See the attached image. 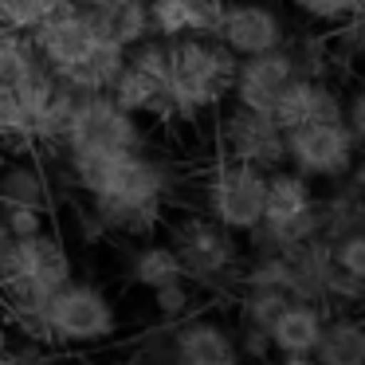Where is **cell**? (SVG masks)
Returning a JSON list of instances; mask_svg holds the SVG:
<instances>
[{
	"mask_svg": "<svg viewBox=\"0 0 365 365\" xmlns=\"http://www.w3.org/2000/svg\"><path fill=\"white\" fill-rule=\"evenodd\" d=\"M48 12H56L48 0H0V28L28 36Z\"/></svg>",
	"mask_w": 365,
	"mask_h": 365,
	"instance_id": "27",
	"label": "cell"
},
{
	"mask_svg": "<svg viewBox=\"0 0 365 365\" xmlns=\"http://www.w3.org/2000/svg\"><path fill=\"white\" fill-rule=\"evenodd\" d=\"M36 63H40V59H36L28 36L4 32V28H0V95L16 91L20 83L28 79V71H32Z\"/></svg>",
	"mask_w": 365,
	"mask_h": 365,
	"instance_id": "23",
	"label": "cell"
},
{
	"mask_svg": "<svg viewBox=\"0 0 365 365\" xmlns=\"http://www.w3.org/2000/svg\"><path fill=\"white\" fill-rule=\"evenodd\" d=\"M63 181L87 197L110 236L142 240L161 224L173 192V169L150 150L63 158Z\"/></svg>",
	"mask_w": 365,
	"mask_h": 365,
	"instance_id": "1",
	"label": "cell"
},
{
	"mask_svg": "<svg viewBox=\"0 0 365 365\" xmlns=\"http://www.w3.org/2000/svg\"><path fill=\"white\" fill-rule=\"evenodd\" d=\"M322 326H326V307L291 299L275 314V322L267 326L271 349H275V354H314Z\"/></svg>",
	"mask_w": 365,
	"mask_h": 365,
	"instance_id": "16",
	"label": "cell"
},
{
	"mask_svg": "<svg viewBox=\"0 0 365 365\" xmlns=\"http://www.w3.org/2000/svg\"><path fill=\"white\" fill-rule=\"evenodd\" d=\"M216 40L236 59H244L271 48H287L291 43V24H287L283 9L275 0H228Z\"/></svg>",
	"mask_w": 365,
	"mask_h": 365,
	"instance_id": "10",
	"label": "cell"
},
{
	"mask_svg": "<svg viewBox=\"0 0 365 365\" xmlns=\"http://www.w3.org/2000/svg\"><path fill=\"white\" fill-rule=\"evenodd\" d=\"M43 330H48L51 349H79V346H98V341L118 334V310L110 294L98 283L71 279L59 287L43 307Z\"/></svg>",
	"mask_w": 365,
	"mask_h": 365,
	"instance_id": "4",
	"label": "cell"
},
{
	"mask_svg": "<svg viewBox=\"0 0 365 365\" xmlns=\"http://www.w3.org/2000/svg\"><path fill=\"white\" fill-rule=\"evenodd\" d=\"M0 365H16V361H12V354H0Z\"/></svg>",
	"mask_w": 365,
	"mask_h": 365,
	"instance_id": "38",
	"label": "cell"
},
{
	"mask_svg": "<svg viewBox=\"0 0 365 365\" xmlns=\"http://www.w3.org/2000/svg\"><path fill=\"white\" fill-rule=\"evenodd\" d=\"M28 43L51 75H63L75 63H83L103 43V36L95 32V24L79 9H56L28 32Z\"/></svg>",
	"mask_w": 365,
	"mask_h": 365,
	"instance_id": "11",
	"label": "cell"
},
{
	"mask_svg": "<svg viewBox=\"0 0 365 365\" xmlns=\"http://www.w3.org/2000/svg\"><path fill=\"white\" fill-rule=\"evenodd\" d=\"M263 185H267V173L244 161L220 158V165L205 181V212L228 232L247 236L263 220Z\"/></svg>",
	"mask_w": 365,
	"mask_h": 365,
	"instance_id": "7",
	"label": "cell"
},
{
	"mask_svg": "<svg viewBox=\"0 0 365 365\" xmlns=\"http://www.w3.org/2000/svg\"><path fill=\"white\" fill-rule=\"evenodd\" d=\"M240 59L216 36L165 40V122H192L216 114L232 98Z\"/></svg>",
	"mask_w": 365,
	"mask_h": 365,
	"instance_id": "2",
	"label": "cell"
},
{
	"mask_svg": "<svg viewBox=\"0 0 365 365\" xmlns=\"http://www.w3.org/2000/svg\"><path fill=\"white\" fill-rule=\"evenodd\" d=\"M287 302L291 299H287L283 291H275V287H240V322L263 326V330H267Z\"/></svg>",
	"mask_w": 365,
	"mask_h": 365,
	"instance_id": "25",
	"label": "cell"
},
{
	"mask_svg": "<svg viewBox=\"0 0 365 365\" xmlns=\"http://www.w3.org/2000/svg\"><path fill=\"white\" fill-rule=\"evenodd\" d=\"M287 169L302 173L307 181H341L357 165V138L346 130V122H302L294 130H283Z\"/></svg>",
	"mask_w": 365,
	"mask_h": 365,
	"instance_id": "6",
	"label": "cell"
},
{
	"mask_svg": "<svg viewBox=\"0 0 365 365\" xmlns=\"http://www.w3.org/2000/svg\"><path fill=\"white\" fill-rule=\"evenodd\" d=\"M318 365H365V326L354 314H334L326 318L322 334L314 346Z\"/></svg>",
	"mask_w": 365,
	"mask_h": 365,
	"instance_id": "19",
	"label": "cell"
},
{
	"mask_svg": "<svg viewBox=\"0 0 365 365\" xmlns=\"http://www.w3.org/2000/svg\"><path fill=\"white\" fill-rule=\"evenodd\" d=\"M106 365H145L142 357H118V361H106Z\"/></svg>",
	"mask_w": 365,
	"mask_h": 365,
	"instance_id": "35",
	"label": "cell"
},
{
	"mask_svg": "<svg viewBox=\"0 0 365 365\" xmlns=\"http://www.w3.org/2000/svg\"><path fill=\"white\" fill-rule=\"evenodd\" d=\"M153 310H158L161 322H181V318L192 314V307H197V287L189 283V279H173V283H161L153 287Z\"/></svg>",
	"mask_w": 365,
	"mask_h": 365,
	"instance_id": "26",
	"label": "cell"
},
{
	"mask_svg": "<svg viewBox=\"0 0 365 365\" xmlns=\"http://www.w3.org/2000/svg\"><path fill=\"white\" fill-rule=\"evenodd\" d=\"M4 161H9V153H0V169H4Z\"/></svg>",
	"mask_w": 365,
	"mask_h": 365,
	"instance_id": "39",
	"label": "cell"
},
{
	"mask_svg": "<svg viewBox=\"0 0 365 365\" xmlns=\"http://www.w3.org/2000/svg\"><path fill=\"white\" fill-rule=\"evenodd\" d=\"M287 4H291V12L302 24L322 28V32L341 28L346 20L361 16V9H365V0H287Z\"/></svg>",
	"mask_w": 365,
	"mask_h": 365,
	"instance_id": "24",
	"label": "cell"
},
{
	"mask_svg": "<svg viewBox=\"0 0 365 365\" xmlns=\"http://www.w3.org/2000/svg\"><path fill=\"white\" fill-rule=\"evenodd\" d=\"M122 63H126V48L103 40L83 63H75L71 71L56 75V83L67 91H75V95H103V91H110V83H114V75L122 71Z\"/></svg>",
	"mask_w": 365,
	"mask_h": 365,
	"instance_id": "18",
	"label": "cell"
},
{
	"mask_svg": "<svg viewBox=\"0 0 365 365\" xmlns=\"http://www.w3.org/2000/svg\"><path fill=\"white\" fill-rule=\"evenodd\" d=\"M12 349V338H9V326L0 322V354H9Z\"/></svg>",
	"mask_w": 365,
	"mask_h": 365,
	"instance_id": "34",
	"label": "cell"
},
{
	"mask_svg": "<svg viewBox=\"0 0 365 365\" xmlns=\"http://www.w3.org/2000/svg\"><path fill=\"white\" fill-rule=\"evenodd\" d=\"M294 75L299 71H294L291 48H271V51H259V56H244L236 63V79H232V103L271 114L275 98L287 91V83Z\"/></svg>",
	"mask_w": 365,
	"mask_h": 365,
	"instance_id": "12",
	"label": "cell"
},
{
	"mask_svg": "<svg viewBox=\"0 0 365 365\" xmlns=\"http://www.w3.org/2000/svg\"><path fill=\"white\" fill-rule=\"evenodd\" d=\"M275 365H318L314 354H279Z\"/></svg>",
	"mask_w": 365,
	"mask_h": 365,
	"instance_id": "33",
	"label": "cell"
},
{
	"mask_svg": "<svg viewBox=\"0 0 365 365\" xmlns=\"http://www.w3.org/2000/svg\"><path fill=\"white\" fill-rule=\"evenodd\" d=\"M106 95L138 118L165 122V40L145 36L126 48V63L114 75Z\"/></svg>",
	"mask_w": 365,
	"mask_h": 365,
	"instance_id": "9",
	"label": "cell"
},
{
	"mask_svg": "<svg viewBox=\"0 0 365 365\" xmlns=\"http://www.w3.org/2000/svg\"><path fill=\"white\" fill-rule=\"evenodd\" d=\"M48 4H51V9H71L75 0H48Z\"/></svg>",
	"mask_w": 365,
	"mask_h": 365,
	"instance_id": "36",
	"label": "cell"
},
{
	"mask_svg": "<svg viewBox=\"0 0 365 365\" xmlns=\"http://www.w3.org/2000/svg\"><path fill=\"white\" fill-rule=\"evenodd\" d=\"M0 224H4V232L12 240L40 236V232H48V208H28V205L0 208Z\"/></svg>",
	"mask_w": 365,
	"mask_h": 365,
	"instance_id": "29",
	"label": "cell"
},
{
	"mask_svg": "<svg viewBox=\"0 0 365 365\" xmlns=\"http://www.w3.org/2000/svg\"><path fill=\"white\" fill-rule=\"evenodd\" d=\"M126 275H130V283H134V287L153 291V287H161V283L185 279V271H181V263H177L173 247L150 240V244H138L134 252L126 255Z\"/></svg>",
	"mask_w": 365,
	"mask_h": 365,
	"instance_id": "20",
	"label": "cell"
},
{
	"mask_svg": "<svg viewBox=\"0 0 365 365\" xmlns=\"http://www.w3.org/2000/svg\"><path fill=\"white\" fill-rule=\"evenodd\" d=\"M173 365H236V334L216 318H181L169 334Z\"/></svg>",
	"mask_w": 365,
	"mask_h": 365,
	"instance_id": "14",
	"label": "cell"
},
{
	"mask_svg": "<svg viewBox=\"0 0 365 365\" xmlns=\"http://www.w3.org/2000/svg\"><path fill=\"white\" fill-rule=\"evenodd\" d=\"M28 205L51 212V177L36 153H16L0 169V208Z\"/></svg>",
	"mask_w": 365,
	"mask_h": 365,
	"instance_id": "17",
	"label": "cell"
},
{
	"mask_svg": "<svg viewBox=\"0 0 365 365\" xmlns=\"http://www.w3.org/2000/svg\"><path fill=\"white\" fill-rule=\"evenodd\" d=\"M236 334V357L240 361H255V365H263V361H271V338H267V330L263 326H244L240 322V330H232Z\"/></svg>",
	"mask_w": 365,
	"mask_h": 365,
	"instance_id": "30",
	"label": "cell"
},
{
	"mask_svg": "<svg viewBox=\"0 0 365 365\" xmlns=\"http://www.w3.org/2000/svg\"><path fill=\"white\" fill-rule=\"evenodd\" d=\"M330 197H318V236L326 244H334L346 232H357L365 220V185H361V169H349L341 181H330Z\"/></svg>",
	"mask_w": 365,
	"mask_h": 365,
	"instance_id": "15",
	"label": "cell"
},
{
	"mask_svg": "<svg viewBox=\"0 0 365 365\" xmlns=\"http://www.w3.org/2000/svg\"><path fill=\"white\" fill-rule=\"evenodd\" d=\"M330 263L338 271H346V275H357L365 279V232H346V236H338L330 244Z\"/></svg>",
	"mask_w": 365,
	"mask_h": 365,
	"instance_id": "28",
	"label": "cell"
},
{
	"mask_svg": "<svg viewBox=\"0 0 365 365\" xmlns=\"http://www.w3.org/2000/svg\"><path fill=\"white\" fill-rule=\"evenodd\" d=\"M341 103H346V95L330 79L294 75L271 106V122L279 130H294L302 122H341Z\"/></svg>",
	"mask_w": 365,
	"mask_h": 365,
	"instance_id": "13",
	"label": "cell"
},
{
	"mask_svg": "<svg viewBox=\"0 0 365 365\" xmlns=\"http://www.w3.org/2000/svg\"><path fill=\"white\" fill-rule=\"evenodd\" d=\"M145 150V122L122 110L110 95H79L59 158H98V153Z\"/></svg>",
	"mask_w": 365,
	"mask_h": 365,
	"instance_id": "5",
	"label": "cell"
},
{
	"mask_svg": "<svg viewBox=\"0 0 365 365\" xmlns=\"http://www.w3.org/2000/svg\"><path fill=\"white\" fill-rule=\"evenodd\" d=\"M4 244H9V232H4V224H0V255H4Z\"/></svg>",
	"mask_w": 365,
	"mask_h": 365,
	"instance_id": "37",
	"label": "cell"
},
{
	"mask_svg": "<svg viewBox=\"0 0 365 365\" xmlns=\"http://www.w3.org/2000/svg\"><path fill=\"white\" fill-rule=\"evenodd\" d=\"M216 142L220 153L228 161H244V165L271 173V169L287 165V150H283V130L271 122V114L247 110L240 103H224L220 118H216Z\"/></svg>",
	"mask_w": 365,
	"mask_h": 365,
	"instance_id": "8",
	"label": "cell"
},
{
	"mask_svg": "<svg viewBox=\"0 0 365 365\" xmlns=\"http://www.w3.org/2000/svg\"><path fill=\"white\" fill-rule=\"evenodd\" d=\"M341 122H346V130L357 138V145L365 142V98L357 95V91H349L346 103H341Z\"/></svg>",
	"mask_w": 365,
	"mask_h": 365,
	"instance_id": "32",
	"label": "cell"
},
{
	"mask_svg": "<svg viewBox=\"0 0 365 365\" xmlns=\"http://www.w3.org/2000/svg\"><path fill=\"white\" fill-rule=\"evenodd\" d=\"M169 247H173L177 263H181L185 279L192 287H208V291H240V271H244V252H240V236L216 224L208 212H181L169 220Z\"/></svg>",
	"mask_w": 365,
	"mask_h": 365,
	"instance_id": "3",
	"label": "cell"
},
{
	"mask_svg": "<svg viewBox=\"0 0 365 365\" xmlns=\"http://www.w3.org/2000/svg\"><path fill=\"white\" fill-rule=\"evenodd\" d=\"M236 365H240V361H236Z\"/></svg>",
	"mask_w": 365,
	"mask_h": 365,
	"instance_id": "40",
	"label": "cell"
},
{
	"mask_svg": "<svg viewBox=\"0 0 365 365\" xmlns=\"http://www.w3.org/2000/svg\"><path fill=\"white\" fill-rule=\"evenodd\" d=\"M75 103H79V95L67 87H59L48 95V103L36 110V122H32V138H36V153H59V145H63V134L67 126H71V114H75Z\"/></svg>",
	"mask_w": 365,
	"mask_h": 365,
	"instance_id": "21",
	"label": "cell"
},
{
	"mask_svg": "<svg viewBox=\"0 0 365 365\" xmlns=\"http://www.w3.org/2000/svg\"><path fill=\"white\" fill-rule=\"evenodd\" d=\"M32 122H36V106L24 103L16 91L0 95V153H36V138H32Z\"/></svg>",
	"mask_w": 365,
	"mask_h": 365,
	"instance_id": "22",
	"label": "cell"
},
{
	"mask_svg": "<svg viewBox=\"0 0 365 365\" xmlns=\"http://www.w3.org/2000/svg\"><path fill=\"white\" fill-rule=\"evenodd\" d=\"M71 228H75V240H79L83 247H98L103 240H110V232L103 228L98 212L91 205H83V200H75V205H71Z\"/></svg>",
	"mask_w": 365,
	"mask_h": 365,
	"instance_id": "31",
	"label": "cell"
}]
</instances>
